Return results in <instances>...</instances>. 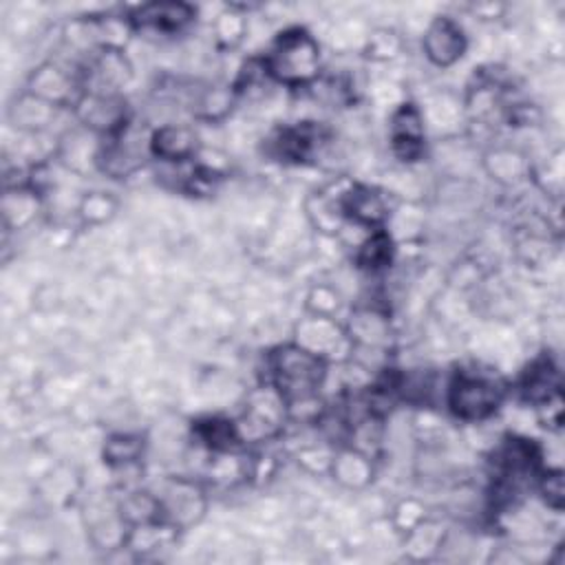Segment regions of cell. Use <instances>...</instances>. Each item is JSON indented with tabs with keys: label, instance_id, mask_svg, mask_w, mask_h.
<instances>
[{
	"label": "cell",
	"instance_id": "cell-1",
	"mask_svg": "<svg viewBox=\"0 0 565 565\" xmlns=\"http://www.w3.org/2000/svg\"><path fill=\"white\" fill-rule=\"evenodd\" d=\"M267 382H271L285 397L289 419L311 424L322 417L320 391L329 375V362L291 340L267 355Z\"/></svg>",
	"mask_w": 565,
	"mask_h": 565
},
{
	"label": "cell",
	"instance_id": "cell-2",
	"mask_svg": "<svg viewBox=\"0 0 565 565\" xmlns=\"http://www.w3.org/2000/svg\"><path fill=\"white\" fill-rule=\"evenodd\" d=\"M267 77L289 86L305 88L318 82L322 75V53L318 40L302 26L285 29L271 42L263 57Z\"/></svg>",
	"mask_w": 565,
	"mask_h": 565
},
{
	"label": "cell",
	"instance_id": "cell-3",
	"mask_svg": "<svg viewBox=\"0 0 565 565\" xmlns=\"http://www.w3.org/2000/svg\"><path fill=\"white\" fill-rule=\"evenodd\" d=\"M505 397V382L492 371L475 366L457 369L446 384V406L461 422H483L492 417Z\"/></svg>",
	"mask_w": 565,
	"mask_h": 565
},
{
	"label": "cell",
	"instance_id": "cell-4",
	"mask_svg": "<svg viewBox=\"0 0 565 565\" xmlns=\"http://www.w3.org/2000/svg\"><path fill=\"white\" fill-rule=\"evenodd\" d=\"M289 422V411L285 397L271 382H265L252 388L245 397L243 413L236 419L238 435L243 444L247 441H263L271 439L282 433L285 424Z\"/></svg>",
	"mask_w": 565,
	"mask_h": 565
},
{
	"label": "cell",
	"instance_id": "cell-5",
	"mask_svg": "<svg viewBox=\"0 0 565 565\" xmlns=\"http://www.w3.org/2000/svg\"><path fill=\"white\" fill-rule=\"evenodd\" d=\"M154 494L159 503V519L177 532L196 525L205 516V490L194 479L168 477L159 483Z\"/></svg>",
	"mask_w": 565,
	"mask_h": 565
},
{
	"label": "cell",
	"instance_id": "cell-6",
	"mask_svg": "<svg viewBox=\"0 0 565 565\" xmlns=\"http://www.w3.org/2000/svg\"><path fill=\"white\" fill-rule=\"evenodd\" d=\"M82 93L124 95L121 90L132 79V64L124 49L99 46L86 53L84 64L75 71Z\"/></svg>",
	"mask_w": 565,
	"mask_h": 565
},
{
	"label": "cell",
	"instance_id": "cell-7",
	"mask_svg": "<svg viewBox=\"0 0 565 565\" xmlns=\"http://www.w3.org/2000/svg\"><path fill=\"white\" fill-rule=\"evenodd\" d=\"M150 154V135L146 137L132 124L117 135L99 141L97 170L108 179H128L146 166Z\"/></svg>",
	"mask_w": 565,
	"mask_h": 565
},
{
	"label": "cell",
	"instance_id": "cell-8",
	"mask_svg": "<svg viewBox=\"0 0 565 565\" xmlns=\"http://www.w3.org/2000/svg\"><path fill=\"white\" fill-rule=\"evenodd\" d=\"M71 108L77 124L102 139L117 135L130 124V108L124 95L79 93Z\"/></svg>",
	"mask_w": 565,
	"mask_h": 565
},
{
	"label": "cell",
	"instance_id": "cell-9",
	"mask_svg": "<svg viewBox=\"0 0 565 565\" xmlns=\"http://www.w3.org/2000/svg\"><path fill=\"white\" fill-rule=\"evenodd\" d=\"M294 342L302 349L311 351L313 355L322 358L324 362H342L351 358L353 344L349 340V333L344 324L338 322V318L327 316H313L307 313L294 331Z\"/></svg>",
	"mask_w": 565,
	"mask_h": 565
},
{
	"label": "cell",
	"instance_id": "cell-10",
	"mask_svg": "<svg viewBox=\"0 0 565 565\" xmlns=\"http://www.w3.org/2000/svg\"><path fill=\"white\" fill-rule=\"evenodd\" d=\"M391 150L404 163H415L424 157L426 150V121L424 113L417 104L404 102L399 104L388 124Z\"/></svg>",
	"mask_w": 565,
	"mask_h": 565
},
{
	"label": "cell",
	"instance_id": "cell-11",
	"mask_svg": "<svg viewBox=\"0 0 565 565\" xmlns=\"http://www.w3.org/2000/svg\"><path fill=\"white\" fill-rule=\"evenodd\" d=\"M349 340L353 344L351 353H373L386 355L393 342V329L388 316L377 307H358L344 322Z\"/></svg>",
	"mask_w": 565,
	"mask_h": 565
},
{
	"label": "cell",
	"instance_id": "cell-12",
	"mask_svg": "<svg viewBox=\"0 0 565 565\" xmlns=\"http://www.w3.org/2000/svg\"><path fill=\"white\" fill-rule=\"evenodd\" d=\"M340 207L344 214V221L371 230H380L386 225L391 216V207L386 201V194L373 185L364 183H344Z\"/></svg>",
	"mask_w": 565,
	"mask_h": 565
},
{
	"label": "cell",
	"instance_id": "cell-13",
	"mask_svg": "<svg viewBox=\"0 0 565 565\" xmlns=\"http://www.w3.org/2000/svg\"><path fill=\"white\" fill-rule=\"evenodd\" d=\"M126 18L132 31H154L170 35L183 31L196 18V9L181 0H154L132 7Z\"/></svg>",
	"mask_w": 565,
	"mask_h": 565
},
{
	"label": "cell",
	"instance_id": "cell-14",
	"mask_svg": "<svg viewBox=\"0 0 565 565\" xmlns=\"http://www.w3.org/2000/svg\"><path fill=\"white\" fill-rule=\"evenodd\" d=\"M422 49L430 64L448 68L463 57L468 49V38L457 20H452L450 15H437L424 31Z\"/></svg>",
	"mask_w": 565,
	"mask_h": 565
},
{
	"label": "cell",
	"instance_id": "cell-15",
	"mask_svg": "<svg viewBox=\"0 0 565 565\" xmlns=\"http://www.w3.org/2000/svg\"><path fill=\"white\" fill-rule=\"evenodd\" d=\"M26 90L38 95L40 99L62 108V106H73L75 99L82 93L77 73L55 64V62H44L26 79Z\"/></svg>",
	"mask_w": 565,
	"mask_h": 565
},
{
	"label": "cell",
	"instance_id": "cell-16",
	"mask_svg": "<svg viewBox=\"0 0 565 565\" xmlns=\"http://www.w3.org/2000/svg\"><path fill=\"white\" fill-rule=\"evenodd\" d=\"M199 152V135L188 124H163L150 132V157L168 166L188 163Z\"/></svg>",
	"mask_w": 565,
	"mask_h": 565
},
{
	"label": "cell",
	"instance_id": "cell-17",
	"mask_svg": "<svg viewBox=\"0 0 565 565\" xmlns=\"http://www.w3.org/2000/svg\"><path fill=\"white\" fill-rule=\"evenodd\" d=\"M324 141H327V135L318 124L300 121L296 126H287L278 130L271 137V152L280 161L305 163L320 152Z\"/></svg>",
	"mask_w": 565,
	"mask_h": 565
},
{
	"label": "cell",
	"instance_id": "cell-18",
	"mask_svg": "<svg viewBox=\"0 0 565 565\" xmlns=\"http://www.w3.org/2000/svg\"><path fill=\"white\" fill-rule=\"evenodd\" d=\"M519 393L534 408L545 404L554 395H561V373L550 355H541L530 362L519 380Z\"/></svg>",
	"mask_w": 565,
	"mask_h": 565
},
{
	"label": "cell",
	"instance_id": "cell-19",
	"mask_svg": "<svg viewBox=\"0 0 565 565\" xmlns=\"http://www.w3.org/2000/svg\"><path fill=\"white\" fill-rule=\"evenodd\" d=\"M373 459L369 452L355 446H340L333 450L329 475L347 490H362L373 481Z\"/></svg>",
	"mask_w": 565,
	"mask_h": 565
},
{
	"label": "cell",
	"instance_id": "cell-20",
	"mask_svg": "<svg viewBox=\"0 0 565 565\" xmlns=\"http://www.w3.org/2000/svg\"><path fill=\"white\" fill-rule=\"evenodd\" d=\"M57 106L24 90L9 106V121L24 135H42L55 119Z\"/></svg>",
	"mask_w": 565,
	"mask_h": 565
},
{
	"label": "cell",
	"instance_id": "cell-21",
	"mask_svg": "<svg viewBox=\"0 0 565 565\" xmlns=\"http://www.w3.org/2000/svg\"><path fill=\"white\" fill-rule=\"evenodd\" d=\"M483 170L501 185H519L532 177L530 159L510 146L490 148L483 157Z\"/></svg>",
	"mask_w": 565,
	"mask_h": 565
},
{
	"label": "cell",
	"instance_id": "cell-22",
	"mask_svg": "<svg viewBox=\"0 0 565 565\" xmlns=\"http://www.w3.org/2000/svg\"><path fill=\"white\" fill-rule=\"evenodd\" d=\"M347 181H342L340 185H329L322 188L318 192H313L307 199V216L311 221V225L324 234V236H335L340 234V230L344 227V214L340 207V196H342V188Z\"/></svg>",
	"mask_w": 565,
	"mask_h": 565
},
{
	"label": "cell",
	"instance_id": "cell-23",
	"mask_svg": "<svg viewBox=\"0 0 565 565\" xmlns=\"http://www.w3.org/2000/svg\"><path fill=\"white\" fill-rule=\"evenodd\" d=\"M40 192L31 185H13L2 196V218L7 230H22L40 212Z\"/></svg>",
	"mask_w": 565,
	"mask_h": 565
},
{
	"label": "cell",
	"instance_id": "cell-24",
	"mask_svg": "<svg viewBox=\"0 0 565 565\" xmlns=\"http://www.w3.org/2000/svg\"><path fill=\"white\" fill-rule=\"evenodd\" d=\"M196 439L210 450V452H225L236 450L243 439L238 435V426L234 419L227 417H203L194 424Z\"/></svg>",
	"mask_w": 565,
	"mask_h": 565
},
{
	"label": "cell",
	"instance_id": "cell-25",
	"mask_svg": "<svg viewBox=\"0 0 565 565\" xmlns=\"http://www.w3.org/2000/svg\"><path fill=\"white\" fill-rule=\"evenodd\" d=\"M393 254H395V241L384 227H380V230H371L369 236L358 245L355 263L360 269L373 274V271L386 269L393 263Z\"/></svg>",
	"mask_w": 565,
	"mask_h": 565
},
{
	"label": "cell",
	"instance_id": "cell-26",
	"mask_svg": "<svg viewBox=\"0 0 565 565\" xmlns=\"http://www.w3.org/2000/svg\"><path fill=\"white\" fill-rule=\"evenodd\" d=\"M444 525L433 519H424L419 525L404 534V552L411 561H428L444 547Z\"/></svg>",
	"mask_w": 565,
	"mask_h": 565
},
{
	"label": "cell",
	"instance_id": "cell-27",
	"mask_svg": "<svg viewBox=\"0 0 565 565\" xmlns=\"http://www.w3.org/2000/svg\"><path fill=\"white\" fill-rule=\"evenodd\" d=\"M146 452V439L139 433H113L106 437L102 457L110 468H130L141 461Z\"/></svg>",
	"mask_w": 565,
	"mask_h": 565
},
{
	"label": "cell",
	"instance_id": "cell-28",
	"mask_svg": "<svg viewBox=\"0 0 565 565\" xmlns=\"http://www.w3.org/2000/svg\"><path fill=\"white\" fill-rule=\"evenodd\" d=\"M234 99H236L234 86L212 84V86H205L194 93L192 113L205 121H216V119H223L232 110Z\"/></svg>",
	"mask_w": 565,
	"mask_h": 565
},
{
	"label": "cell",
	"instance_id": "cell-29",
	"mask_svg": "<svg viewBox=\"0 0 565 565\" xmlns=\"http://www.w3.org/2000/svg\"><path fill=\"white\" fill-rule=\"evenodd\" d=\"M117 212V199L110 192H84L77 201V216L84 225H104Z\"/></svg>",
	"mask_w": 565,
	"mask_h": 565
},
{
	"label": "cell",
	"instance_id": "cell-30",
	"mask_svg": "<svg viewBox=\"0 0 565 565\" xmlns=\"http://www.w3.org/2000/svg\"><path fill=\"white\" fill-rule=\"evenodd\" d=\"M214 38L223 49H234L247 33V18L238 7H225L214 20Z\"/></svg>",
	"mask_w": 565,
	"mask_h": 565
},
{
	"label": "cell",
	"instance_id": "cell-31",
	"mask_svg": "<svg viewBox=\"0 0 565 565\" xmlns=\"http://www.w3.org/2000/svg\"><path fill=\"white\" fill-rule=\"evenodd\" d=\"M402 51V38L391 29H377L369 35L364 53L373 62H388L395 60Z\"/></svg>",
	"mask_w": 565,
	"mask_h": 565
},
{
	"label": "cell",
	"instance_id": "cell-32",
	"mask_svg": "<svg viewBox=\"0 0 565 565\" xmlns=\"http://www.w3.org/2000/svg\"><path fill=\"white\" fill-rule=\"evenodd\" d=\"M342 309V296L329 285H316L307 294V313L335 318Z\"/></svg>",
	"mask_w": 565,
	"mask_h": 565
},
{
	"label": "cell",
	"instance_id": "cell-33",
	"mask_svg": "<svg viewBox=\"0 0 565 565\" xmlns=\"http://www.w3.org/2000/svg\"><path fill=\"white\" fill-rule=\"evenodd\" d=\"M536 488L539 494L543 497L545 505L552 510H563V501H565V483H563V470L561 468H547L541 470L536 477Z\"/></svg>",
	"mask_w": 565,
	"mask_h": 565
},
{
	"label": "cell",
	"instance_id": "cell-34",
	"mask_svg": "<svg viewBox=\"0 0 565 565\" xmlns=\"http://www.w3.org/2000/svg\"><path fill=\"white\" fill-rule=\"evenodd\" d=\"M424 519H428L426 505H424L419 499H415V497L402 499V501L393 508V516H391L395 532H399L402 536H404L406 532H411L415 525H419Z\"/></svg>",
	"mask_w": 565,
	"mask_h": 565
}]
</instances>
